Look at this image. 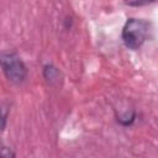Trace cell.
Segmentation results:
<instances>
[{"instance_id":"6da1fadb","label":"cell","mask_w":158,"mask_h":158,"mask_svg":"<svg viewBox=\"0 0 158 158\" xmlns=\"http://www.w3.org/2000/svg\"><path fill=\"white\" fill-rule=\"evenodd\" d=\"M148 35V23L143 20L130 19L122 30L123 43L132 49H136L143 44Z\"/></svg>"},{"instance_id":"3957f363","label":"cell","mask_w":158,"mask_h":158,"mask_svg":"<svg viewBox=\"0 0 158 158\" xmlns=\"http://www.w3.org/2000/svg\"><path fill=\"white\" fill-rule=\"evenodd\" d=\"M44 77L48 81H53V80H57L59 78V72L57 68H54L52 65H47L44 68Z\"/></svg>"},{"instance_id":"277c9868","label":"cell","mask_w":158,"mask_h":158,"mask_svg":"<svg viewBox=\"0 0 158 158\" xmlns=\"http://www.w3.org/2000/svg\"><path fill=\"white\" fill-rule=\"evenodd\" d=\"M156 0H126V4L131 5V6H142L149 2H153Z\"/></svg>"},{"instance_id":"7a4b0ae2","label":"cell","mask_w":158,"mask_h":158,"mask_svg":"<svg viewBox=\"0 0 158 158\" xmlns=\"http://www.w3.org/2000/svg\"><path fill=\"white\" fill-rule=\"evenodd\" d=\"M1 64L2 70L7 79H10L14 83H21L27 74V69L23 64V62L14 53H6L1 57Z\"/></svg>"}]
</instances>
